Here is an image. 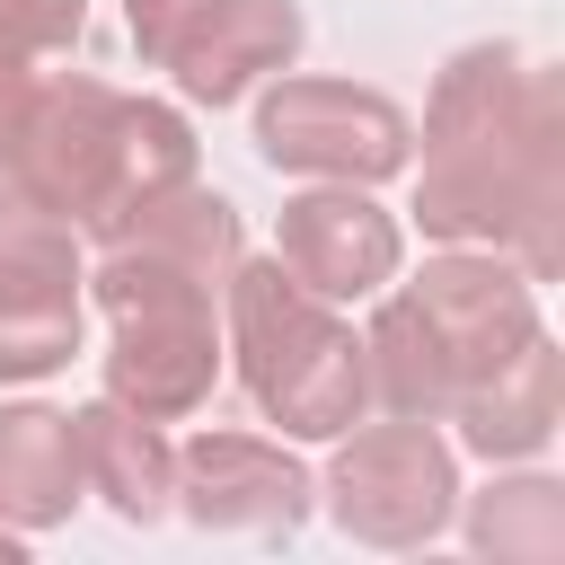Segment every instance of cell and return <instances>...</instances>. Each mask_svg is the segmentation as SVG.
I'll return each instance as SVG.
<instances>
[{
    "instance_id": "ac0fdd59",
    "label": "cell",
    "mask_w": 565,
    "mask_h": 565,
    "mask_svg": "<svg viewBox=\"0 0 565 565\" xmlns=\"http://www.w3.org/2000/svg\"><path fill=\"white\" fill-rule=\"evenodd\" d=\"M18 556H26V530H9V521H0V565H18Z\"/></svg>"
},
{
    "instance_id": "5bb4252c",
    "label": "cell",
    "mask_w": 565,
    "mask_h": 565,
    "mask_svg": "<svg viewBox=\"0 0 565 565\" xmlns=\"http://www.w3.org/2000/svg\"><path fill=\"white\" fill-rule=\"evenodd\" d=\"M79 512V450L71 415L44 397H0V521L9 530H53Z\"/></svg>"
},
{
    "instance_id": "9c48e42d",
    "label": "cell",
    "mask_w": 565,
    "mask_h": 565,
    "mask_svg": "<svg viewBox=\"0 0 565 565\" xmlns=\"http://www.w3.org/2000/svg\"><path fill=\"white\" fill-rule=\"evenodd\" d=\"M79 282H88V238L0 185V388L53 380L79 353Z\"/></svg>"
},
{
    "instance_id": "7c38bea8",
    "label": "cell",
    "mask_w": 565,
    "mask_h": 565,
    "mask_svg": "<svg viewBox=\"0 0 565 565\" xmlns=\"http://www.w3.org/2000/svg\"><path fill=\"white\" fill-rule=\"evenodd\" d=\"M71 450H79V494H97L115 521L150 530L177 512V441L150 415H132L124 397L71 406Z\"/></svg>"
},
{
    "instance_id": "8992f818",
    "label": "cell",
    "mask_w": 565,
    "mask_h": 565,
    "mask_svg": "<svg viewBox=\"0 0 565 565\" xmlns=\"http://www.w3.org/2000/svg\"><path fill=\"white\" fill-rule=\"evenodd\" d=\"M256 150L274 177L309 185H380L415 159V124L388 88L362 79H318V71H274L256 88Z\"/></svg>"
},
{
    "instance_id": "52a82bcc",
    "label": "cell",
    "mask_w": 565,
    "mask_h": 565,
    "mask_svg": "<svg viewBox=\"0 0 565 565\" xmlns=\"http://www.w3.org/2000/svg\"><path fill=\"white\" fill-rule=\"evenodd\" d=\"M318 494H327L335 530L362 547H433L459 512V450L424 415L344 424Z\"/></svg>"
},
{
    "instance_id": "9a60e30c",
    "label": "cell",
    "mask_w": 565,
    "mask_h": 565,
    "mask_svg": "<svg viewBox=\"0 0 565 565\" xmlns=\"http://www.w3.org/2000/svg\"><path fill=\"white\" fill-rule=\"evenodd\" d=\"M468 547L494 565H556L565 556V486L512 459V477L468 494Z\"/></svg>"
},
{
    "instance_id": "5b68a950",
    "label": "cell",
    "mask_w": 565,
    "mask_h": 565,
    "mask_svg": "<svg viewBox=\"0 0 565 565\" xmlns=\"http://www.w3.org/2000/svg\"><path fill=\"white\" fill-rule=\"evenodd\" d=\"M221 318H230L221 353L238 362V388L291 441H335L344 424L371 415L362 335L335 318V300L291 282L282 256H238V274L221 291Z\"/></svg>"
},
{
    "instance_id": "e0dca14e",
    "label": "cell",
    "mask_w": 565,
    "mask_h": 565,
    "mask_svg": "<svg viewBox=\"0 0 565 565\" xmlns=\"http://www.w3.org/2000/svg\"><path fill=\"white\" fill-rule=\"evenodd\" d=\"M35 62L26 53H0V159H9V141H18V115H26V97H35Z\"/></svg>"
},
{
    "instance_id": "277c9868",
    "label": "cell",
    "mask_w": 565,
    "mask_h": 565,
    "mask_svg": "<svg viewBox=\"0 0 565 565\" xmlns=\"http://www.w3.org/2000/svg\"><path fill=\"white\" fill-rule=\"evenodd\" d=\"M539 335V282L503 247H441L415 282H380V309L362 327L371 406L450 424L477 380H494Z\"/></svg>"
},
{
    "instance_id": "2e32d148",
    "label": "cell",
    "mask_w": 565,
    "mask_h": 565,
    "mask_svg": "<svg viewBox=\"0 0 565 565\" xmlns=\"http://www.w3.org/2000/svg\"><path fill=\"white\" fill-rule=\"evenodd\" d=\"M88 35V0H0V53H71Z\"/></svg>"
},
{
    "instance_id": "8fae6325",
    "label": "cell",
    "mask_w": 565,
    "mask_h": 565,
    "mask_svg": "<svg viewBox=\"0 0 565 565\" xmlns=\"http://www.w3.org/2000/svg\"><path fill=\"white\" fill-rule=\"evenodd\" d=\"M274 256H282V274L309 282L318 300H371L380 282H397L406 230H397V212L371 203V185H300V194L282 203Z\"/></svg>"
},
{
    "instance_id": "30bf717a",
    "label": "cell",
    "mask_w": 565,
    "mask_h": 565,
    "mask_svg": "<svg viewBox=\"0 0 565 565\" xmlns=\"http://www.w3.org/2000/svg\"><path fill=\"white\" fill-rule=\"evenodd\" d=\"M318 503V477L265 441V433H194L177 450V512L194 530H221V539H291Z\"/></svg>"
},
{
    "instance_id": "7a4b0ae2",
    "label": "cell",
    "mask_w": 565,
    "mask_h": 565,
    "mask_svg": "<svg viewBox=\"0 0 565 565\" xmlns=\"http://www.w3.org/2000/svg\"><path fill=\"white\" fill-rule=\"evenodd\" d=\"M247 256L238 203L203 177L168 185L124 238L97 247L88 291L106 309V397L177 424L221 380V291Z\"/></svg>"
},
{
    "instance_id": "6da1fadb",
    "label": "cell",
    "mask_w": 565,
    "mask_h": 565,
    "mask_svg": "<svg viewBox=\"0 0 565 565\" xmlns=\"http://www.w3.org/2000/svg\"><path fill=\"white\" fill-rule=\"evenodd\" d=\"M415 221L441 247H503L530 282L565 274V79L512 35L459 44L424 97Z\"/></svg>"
},
{
    "instance_id": "3957f363",
    "label": "cell",
    "mask_w": 565,
    "mask_h": 565,
    "mask_svg": "<svg viewBox=\"0 0 565 565\" xmlns=\"http://www.w3.org/2000/svg\"><path fill=\"white\" fill-rule=\"evenodd\" d=\"M185 177H194V124L159 97H132V88L97 79V71L35 79V97L18 115V141L0 159V185L62 212L88 247L124 238Z\"/></svg>"
},
{
    "instance_id": "4fadbf2b",
    "label": "cell",
    "mask_w": 565,
    "mask_h": 565,
    "mask_svg": "<svg viewBox=\"0 0 565 565\" xmlns=\"http://www.w3.org/2000/svg\"><path fill=\"white\" fill-rule=\"evenodd\" d=\"M459 450H477L486 468H512V459H539L547 441H556V424H565V353H556V335L539 327L494 380H477L468 397H459Z\"/></svg>"
},
{
    "instance_id": "ba28073f",
    "label": "cell",
    "mask_w": 565,
    "mask_h": 565,
    "mask_svg": "<svg viewBox=\"0 0 565 565\" xmlns=\"http://www.w3.org/2000/svg\"><path fill=\"white\" fill-rule=\"evenodd\" d=\"M124 35L194 106H238L300 62L309 18L300 0H124Z\"/></svg>"
}]
</instances>
